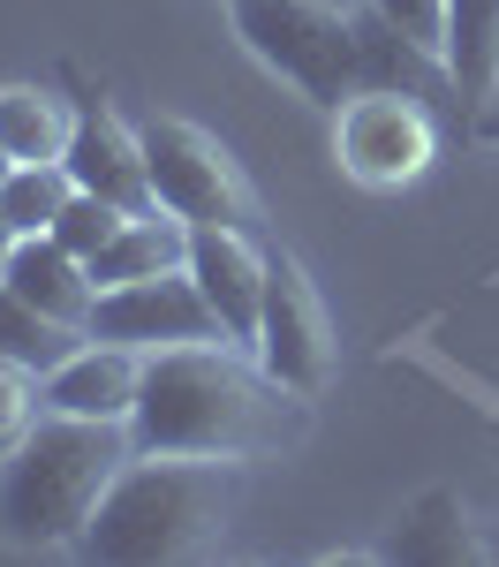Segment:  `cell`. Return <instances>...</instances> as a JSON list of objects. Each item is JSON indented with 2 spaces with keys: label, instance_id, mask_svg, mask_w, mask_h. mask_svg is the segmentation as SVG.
<instances>
[{
  "label": "cell",
  "instance_id": "8fae6325",
  "mask_svg": "<svg viewBox=\"0 0 499 567\" xmlns=\"http://www.w3.org/2000/svg\"><path fill=\"white\" fill-rule=\"evenodd\" d=\"M136 393H144V355L122 349V341H84L61 371H45V409H61V416L129 424Z\"/></svg>",
  "mask_w": 499,
  "mask_h": 567
},
{
  "label": "cell",
  "instance_id": "7c38bea8",
  "mask_svg": "<svg viewBox=\"0 0 499 567\" xmlns=\"http://www.w3.org/2000/svg\"><path fill=\"white\" fill-rule=\"evenodd\" d=\"M0 288H15L23 303H39L45 318H69V326H84L91 333V303H98V280H91V265L69 250V243H53V235H23L8 265H0Z\"/></svg>",
  "mask_w": 499,
  "mask_h": 567
},
{
  "label": "cell",
  "instance_id": "7402d4cb",
  "mask_svg": "<svg viewBox=\"0 0 499 567\" xmlns=\"http://www.w3.org/2000/svg\"><path fill=\"white\" fill-rule=\"evenodd\" d=\"M477 136H485V144H499V84H492V99L477 106Z\"/></svg>",
  "mask_w": 499,
  "mask_h": 567
},
{
  "label": "cell",
  "instance_id": "5b68a950",
  "mask_svg": "<svg viewBox=\"0 0 499 567\" xmlns=\"http://www.w3.org/2000/svg\"><path fill=\"white\" fill-rule=\"evenodd\" d=\"M333 159L363 189H408V182L439 159L432 99L394 91V84H363L356 99L333 106Z\"/></svg>",
  "mask_w": 499,
  "mask_h": 567
},
{
  "label": "cell",
  "instance_id": "4fadbf2b",
  "mask_svg": "<svg viewBox=\"0 0 499 567\" xmlns=\"http://www.w3.org/2000/svg\"><path fill=\"white\" fill-rule=\"evenodd\" d=\"M175 265H189V219H175L167 205H144L91 258V280L98 288H122V280H152V272H175Z\"/></svg>",
  "mask_w": 499,
  "mask_h": 567
},
{
  "label": "cell",
  "instance_id": "3957f363",
  "mask_svg": "<svg viewBox=\"0 0 499 567\" xmlns=\"http://www.w3.org/2000/svg\"><path fill=\"white\" fill-rule=\"evenodd\" d=\"M129 454H136L129 424L45 409L39 432L0 462V537L23 545V553L76 545L84 523L98 515V499H106V484L129 470Z\"/></svg>",
  "mask_w": 499,
  "mask_h": 567
},
{
  "label": "cell",
  "instance_id": "44dd1931",
  "mask_svg": "<svg viewBox=\"0 0 499 567\" xmlns=\"http://www.w3.org/2000/svg\"><path fill=\"white\" fill-rule=\"evenodd\" d=\"M386 31H402L408 45H424L432 61H447V0H363Z\"/></svg>",
  "mask_w": 499,
  "mask_h": 567
},
{
  "label": "cell",
  "instance_id": "8992f818",
  "mask_svg": "<svg viewBox=\"0 0 499 567\" xmlns=\"http://www.w3.org/2000/svg\"><path fill=\"white\" fill-rule=\"evenodd\" d=\"M144 167H152V205H167L189 227H250V182L205 122L159 114L144 122Z\"/></svg>",
  "mask_w": 499,
  "mask_h": 567
},
{
  "label": "cell",
  "instance_id": "2e32d148",
  "mask_svg": "<svg viewBox=\"0 0 499 567\" xmlns=\"http://www.w3.org/2000/svg\"><path fill=\"white\" fill-rule=\"evenodd\" d=\"M76 114L39 84H0V152L8 159H61Z\"/></svg>",
  "mask_w": 499,
  "mask_h": 567
},
{
  "label": "cell",
  "instance_id": "d6986e66",
  "mask_svg": "<svg viewBox=\"0 0 499 567\" xmlns=\"http://www.w3.org/2000/svg\"><path fill=\"white\" fill-rule=\"evenodd\" d=\"M39 416H45V379L31 371V363L0 355V462L39 432Z\"/></svg>",
  "mask_w": 499,
  "mask_h": 567
},
{
  "label": "cell",
  "instance_id": "52a82bcc",
  "mask_svg": "<svg viewBox=\"0 0 499 567\" xmlns=\"http://www.w3.org/2000/svg\"><path fill=\"white\" fill-rule=\"evenodd\" d=\"M91 341H122L136 355H159V349H189V341H227V326L212 318L205 288L189 280V265H175V272H152V280L98 288Z\"/></svg>",
  "mask_w": 499,
  "mask_h": 567
},
{
  "label": "cell",
  "instance_id": "603a6c76",
  "mask_svg": "<svg viewBox=\"0 0 499 567\" xmlns=\"http://www.w3.org/2000/svg\"><path fill=\"white\" fill-rule=\"evenodd\" d=\"M15 243H23V235L8 227V213H0V265H8V250H15Z\"/></svg>",
  "mask_w": 499,
  "mask_h": 567
},
{
  "label": "cell",
  "instance_id": "6da1fadb",
  "mask_svg": "<svg viewBox=\"0 0 499 567\" xmlns=\"http://www.w3.org/2000/svg\"><path fill=\"white\" fill-rule=\"evenodd\" d=\"M129 432L144 454H220L258 462L311 432V393L280 386L242 341H189L144 355Z\"/></svg>",
  "mask_w": 499,
  "mask_h": 567
},
{
  "label": "cell",
  "instance_id": "9c48e42d",
  "mask_svg": "<svg viewBox=\"0 0 499 567\" xmlns=\"http://www.w3.org/2000/svg\"><path fill=\"white\" fill-rule=\"evenodd\" d=\"M266 272H272V258L250 243V227H189V280L205 288V303L227 326V341H242V349L258 341Z\"/></svg>",
  "mask_w": 499,
  "mask_h": 567
},
{
  "label": "cell",
  "instance_id": "ac0fdd59",
  "mask_svg": "<svg viewBox=\"0 0 499 567\" xmlns=\"http://www.w3.org/2000/svg\"><path fill=\"white\" fill-rule=\"evenodd\" d=\"M69 197H76L69 159H15L0 175V213H8L15 235H53V219L69 213Z\"/></svg>",
  "mask_w": 499,
  "mask_h": 567
},
{
  "label": "cell",
  "instance_id": "ba28073f",
  "mask_svg": "<svg viewBox=\"0 0 499 567\" xmlns=\"http://www.w3.org/2000/svg\"><path fill=\"white\" fill-rule=\"evenodd\" d=\"M250 355L266 363L280 386L295 393H325L333 386V318H325V303H318L311 272L288 258H272L266 272V310H258V341H250Z\"/></svg>",
  "mask_w": 499,
  "mask_h": 567
},
{
  "label": "cell",
  "instance_id": "ffe728a7",
  "mask_svg": "<svg viewBox=\"0 0 499 567\" xmlns=\"http://www.w3.org/2000/svg\"><path fill=\"white\" fill-rule=\"evenodd\" d=\"M122 219H129V205H114V197H98V189H76V197H69V213L53 219V243H69V250L91 265L114 235H122Z\"/></svg>",
  "mask_w": 499,
  "mask_h": 567
},
{
  "label": "cell",
  "instance_id": "277c9868",
  "mask_svg": "<svg viewBox=\"0 0 499 567\" xmlns=\"http://www.w3.org/2000/svg\"><path fill=\"white\" fill-rule=\"evenodd\" d=\"M227 16L235 39L311 106L333 114L341 99H356V16H333L318 0H227Z\"/></svg>",
  "mask_w": 499,
  "mask_h": 567
},
{
  "label": "cell",
  "instance_id": "7a4b0ae2",
  "mask_svg": "<svg viewBox=\"0 0 499 567\" xmlns=\"http://www.w3.org/2000/svg\"><path fill=\"white\" fill-rule=\"evenodd\" d=\"M242 507V462L220 454H144L106 484L98 515L84 523L76 553L114 567H175V560H212L235 529Z\"/></svg>",
  "mask_w": 499,
  "mask_h": 567
},
{
  "label": "cell",
  "instance_id": "cb8c5ba5",
  "mask_svg": "<svg viewBox=\"0 0 499 567\" xmlns=\"http://www.w3.org/2000/svg\"><path fill=\"white\" fill-rule=\"evenodd\" d=\"M318 8H333V16H356L363 0H318Z\"/></svg>",
  "mask_w": 499,
  "mask_h": 567
},
{
  "label": "cell",
  "instance_id": "d4e9b609",
  "mask_svg": "<svg viewBox=\"0 0 499 567\" xmlns=\"http://www.w3.org/2000/svg\"><path fill=\"white\" fill-rule=\"evenodd\" d=\"M8 167H15V159H8V152H0V175H8Z\"/></svg>",
  "mask_w": 499,
  "mask_h": 567
},
{
  "label": "cell",
  "instance_id": "5bb4252c",
  "mask_svg": "<svg viewBox=\"0 0 499 567\" xmlns=\"http://www.w3.org/2000/svg\"><path fill=\"white\" fill-rule=\"evenodd\" d=\"M447 76L454 99L477 114L499 84V0H447Z\"/></svg>",
  "mask_w": 499,
  "mask_h": 567
},
{
  "label": "cell",
  "instance_id": "9a60e30c",
  "mask_svg": "<svg viewBox=\"0 0 499 567\" xmlns=\"http://www.w3.org/2000/svg\"><path fill=\"white\" fill-rule=\"evenodd\" d=\"M386 560H416V567L477 560V529H469V515H461V499H454V492H424L402 523H394Z\"/></svg>",
  "mask_w": 499,
  "mask_h": 567
},
{
  "label": "cell",
  "instance_id": "30bf717a",
  "mask_svg": "<svg viewBox=\"0 0 499 567\" xmlns=\"http://www.w3.org/2000/svg\"><path fill=\"white\" fill-rule=\"evenodd\" d=\"M69 175L76 189H98V197H114V205H129L144 213L152 205V167H144V130H129L114 106H84L76 114V130H69Z\"/></svg>",
  "mask_w": 499,
  "mask_h": 567
},
{
  "label": "cell",
  "instance_id": "e0dca14e",
  "mask_svg": "<svg viewBox=\"0 0 499 567\" xmlns=\"http://www.w3.org/2000/svg\"><path fill=\"white\" fill-rule=\"evenodd\" d=\"M91 333L84 326H69V318H45L39 303H23L15 288H0V355H15V363H31V371H61L69 355L84 349Z\"/></svg>",
  "mask_w": 499,
  "mask_h": 567
}]
</instances>
